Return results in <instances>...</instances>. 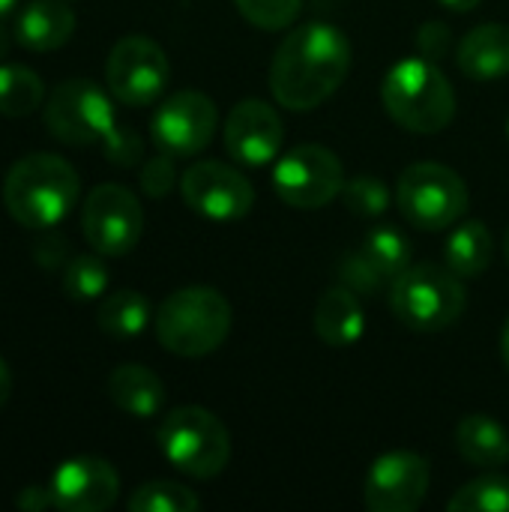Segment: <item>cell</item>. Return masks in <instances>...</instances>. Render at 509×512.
<instances>
[{"label":"cell","mask_w":509,"mask_h":512,"mask_svg":"<svg viewBox=\"0 0 509 512\" xmlns=\"http://www.w3.org/2000/svg\"><path fill=\"white\" fill-rule=\"evenodd\" d=\"M348 69V36L327 21H309L279 42L270 63V90L282 108L312 111L342 87Z\"/></svg>","instance_id":"6da1fadb"},{"label":"cell","mask_w":509,"mask_h":512,"mask_svg":"<svg viewBox=\"0 0 509 512\" xmlns=\"http://www.w3.org/2000/svg\"><path fill=\"white\" fill-rule=\"evenodd\" d=\"M81 195L78 171L54 153L21 156L3 180V204L9 216L33 231L54 228L69 216Z\"/></svg>","instance_id":"7a4b0ae2"},{"label":"cell","mask_w":509,"mask_h":512,"mask_svg":"<svg viewBox=\"0 0 509 512\" xmlns=\"http://www.w3.org/2000/svg\"><path fill=\"white\" fill-rule=\"evenodd\" d=\"M381 102L390 120L414 135L444 132L456 117V93L435 60L405 57L381 81Z\"/></svg>","instance_id":"3957f363"},{"label":"cell","mask_w":509,"mask_h":512,"mask_svg":"<svg viewBox=\"0 0 509 512\" xmlns=\"http://www.w3.org/2000/svg\"><path fill=\"white\" fill-rule=\"evenodd\" d=\"M231 303L207 285L168 294L156 312V339L177 357H207L225 345L231 333Z\"/></svg>","instance_id":"277c9868"},{"label":"cell","mask_w":509,"mask_h":512,"mask_svg":"<svg viewBox=\"0 0 509 512\" xmlns=\"http://www.w3.org/2000/svg\"><path fill=\"white\" fill-rule=\"evenodd\" d=\"M465 285L450 267L423 261L411 264L390 285L393 315L417 333H441L465 315Z\"/></svg>","instance_id":"5b68a950"},{"label":"cell","mask_w":509,"mask_h":512,"mask_svg":"<svg viewBox=\"0 0 509 512\" xmlns=\"http://www.w3.org/2000/svg\"><path fill=\"white\" fill-rule=\"evenodd\" d=\"M162 456L186 477L213 480L228 468L231 435L225 423L198 405H183L165 414L156 432Z\"/></svg>","instance_id":"8992f818"},{"label":"cell","mask_w":509,"mask_h":512,"mask_svg":"<svg viewBox=\"0 0 509 512\" xmlns=\"http://www.w3.org/2000/svg\"><path fill=\"white\" fill-rule=\"evenodd\" d=\"M396 204L420 231H444L468 210V183L441 162H414L399 174Z\"/></svg>","instance_id":"52a82bcc"},{"label":"cell","mask_w":509,"mask_h":512,"mask_svg":"<svg viewBox=\"0 0 509 512\" xmlns=\"http://www.w3.org/2000/svg\"><path fill=\"white\" fill-rule=\"evenodd\" d=\"M45 126L63 144H105L117 132V114L111 96L99 84L69 78L51 90L45 102Z\"/></svg>","instance_id":"ba28073f"},{"label":"cell","mask_w":509,"mask_h":512,"mask_svg":"<svg viewBox=\"0 0 509 512\" xmlns=\"http://www.w3.org/2000/svg\"><path fill=\"white\" fill-rule=\"evenodd\" d=\"M342 159L324 144H300L279 156L273 168L276 195L297 210H321L342 195Z\"/></svg>","instance_id":"9c48e42d"},{"label":"cell","mask_w":509,"mask_h":512,"mask_svg":"<svg viewBox=\"0 0 509 512\" xmlns=\"http://www.w3.org/2000/svg\"><path fill=\"white\" fill-rule=\"evenodd\" d=\"M168 78H171V66L162 45L141 33L117 39L105 60L108 93L129 108L153 105L165 93Z\"/></svg>","instance_id":"30bf717a"},{"label":"cell","mask_w":509,"mask_h":512,"mask_svg":"<svg viewBox=\"0 0 509 512\" xmlns=\"http://www.w3.org/2000/svg\"><path fill=\"white\" fill-rule=\"evenodd\" d=\"M81 231L93 252L105 258H123L144 234V207L126 186L102 183L84 201Z\"/></svg>","instance_id":"8fae6325"},{"label":"cell","mask_w":509,"mask_h":512,"mask_svg":"<svg viewBox=\"0 0 509 512\" xmlns=\"http://www.w3.org/2000/svg\"><path fill=\"white\" fill-rule=\"evenodd\" d=\"M219 129L216 102L201 90H177L156 108L150 120V138L171 156H195L210 147Z\"/></svg>","instance_id":"7c38bea8"},{"label":"cell","mask_w":509,"mask_h":512,"mask_svg":"<svg viewBox=\"0 0 509 512\" xmlns=\"http://www.w3.org/2000/svg\"><path fill=\"white\" fill-rule=\"evenodd\" d=\"M180 192L189 210L210 222H237L255 204V186L231 165L204 159L183 171Z\"/></svg>","instance_id":"4fadbf2b"},{"label":"cell","mask_w":509,"mask_h":512,"mask_svg":"<svg viewBox=\"0 0 509 512\" xmlns=\"http://www.w3.org/2000/svg\"><path fill=\"white\" fill-rule=\"evenodd\" d=\"M432 483L429 462L414 450L378 456L363 477V504L372 512H417Z\"/></svg>","instance_id":"5bb4252c"},{"label":"cell","mask_w":509,"mask_h":512,"mask_svg":"<svg viewBox=\"0 0 509 512\" xmlns=\"http://www.w3.org/2000/svg\"><path fill=\"white\" fill-rule=\"evenodd\" d=\"M411 267V240L393 228H372L357 249L339 261V279L357 294H381Z\"/></svg>","instance_id":"9a60e30c"},{"label":"cell","mask_w":509,"mask_h":512,"mask_svg":"<svg viewBox=\"0 0 509 512\" xmlns=\"http://www.w3.org/2000/svg\"><path fill=\"white\" fill-rule=\"evenodd\" d=\"M225 150L234 162L261 168L282 153L285 126L273 105L264 99H240L225 120Z\"/></svg>","instance_id":"2e32d148"},{"label":"cell","mask_w":509,"mask_h":512,"mask_svg":"<svg viewBox=\"0 0 509 512\" xmlns=\"http://www.w3.org/2000/svg\"><path fill=\"white\" fill-rule=\"evenodd\" d=\"M48 489L54 498V510L102 512L117 501L120 477L114 465L99 456H75L51 474Z\"/></svg>","instance_id":"e0dca14e"},{"label":"cell","mask_w":509,"mask_h":512,"mask_svg":"<svg viewBox=\"0 0 509 512\" xmlns=\"http://www.w3.org/2000/svg\"><path fill=\"white\" fill-rule=\"evenodd\" d=\"M312 327H315V336L330 348L357 345L360 336L366 333V312H363L360 294L342 282L327 288L315 303Z\"/></svg>","instance_id":"ac0fdd59"},{"label":"cell","mask_w":509,"mask_h":512,"mask_svg":"<svg viewBox=\"0 0 509 512\" xmlns=\"http://www.w3.org/2000/svg\"><path fill=\"white\" fill-rule=\"evenodd\" d=\"M75 33V12L66 0H30L18 15L12 36L27 51H57Z\"/></svg>","instance_id":"d6986e66"},{"label":"cell","mask_w":509,"mask_h":512,"mask_svg":"<svg viewBox=\"0 0 509 512\" xmlns=\"http://www.w3.org/2000/svg\"><path fill=\"white\" fill-rule=\"evenodd\" d=\"M456 63L471 81H498L509 75V24H480L459 39Z\"/></svg>","instance_id":"ffe728a7"},{"label":"cell","mask_w":509,"mask_h":512,"mask_svg":"<svg viewBox=\"0 0 509 512\" xmlns=\"http://www.w3.org/2000/svg\"><path fill=\"white\" fill-rule=\"evenodd\" d=\"M108 396L123 414H129L135 420H147L162 411L165 384L153 369H147L141 363H123L108 378Z\"/></svg>","instance_id":"44dd1931"},{"label":"cell","mask_w":509,"mask_h":512,"mask_svg":"<svg viewBox=\"0 0 509 512\" xmlns=\"http://www.w3.org/2000/svg\"><path fill=\"white\" fill-rule=\"evenodd\" d=\"M459 456L480 471H498L509 462V432L489 414H468L456 426Z\"/></svg>","instance_id":"7402d4cb"},{"label":"cell","mask_w":509,"mask_h":512,"mask_svg":"<svg viewBox=\"0 0 509 512\" xmlns=\"http://www.w3.org/2000/svg\"><path fill=\"white\" fill-rule=\"evenodd\" d=\"M492 231L486 228V222L480 219H471V222H462L450 240H447V267L462 276V279H477L489 270L492 264Z\"/></svg>","instance_id":"603a6c76"},{"label":"cell","mask_w":509,"mask_h":512,"mask_svg":"<svg viewBox=\"0 0 509 512\" xmlns=\"http://www.w3.org/2000/svg\"><path fill=\"white\" fill-rule=\"evenodd\" d=\"M150 300L141 291H114L108 294L99 309H96V324L102 333L114 336V339H132L138 333H144V327L150 324Z\"/></svg>","instance_id":"cb8c5ba5"},{"label":"cell","mask_w":509,"mask_h":512,"mask_svg":"<svg viewBox=\"0 0 509 512\" xmlns=\"http://www.w3.org/2000/svg\"><path fill=\"white\" fill-rule=\"evenodd\" d=\"M45 102V84L39 72L21 63H0V114L27 117Z\"/></svg>","instance_id":"d4e9b609"},{"label":"cell","mask_w":509,"mask_h":512,"mask_svg":"<svg viewBox=\"0 0 509 512\" xmlns=\"http://www.w3.org/2000/svg\"><path fill=\"white\" fill-rule=\"evenodd\" d=\"M105 255H75L63 267V291L75 303H90L105 297L108 291V267L102 261Z\"/></svg>","instance_id":"484cf974"},{"label":"cell","mask_w":509,"mask_h":512,"mask_svg":"<svg viewBox=\"0 0 509 512\" xmlns=\"http://www.w3.org/2000/svg\"><path fill=\"white\" fill-rule=\"evenodd\" d=\"M126 507L129 512H195L201 507V498L183 483L153 480V483L138 486L129 495Z\"/></svg>","instance_id":"4316f807"},{"label":"cell","mask_w":509,"mask_h":512,"mask_svg":"<svg viewBox=\"0 0 509 512\" xmlns=\"http://www.w3.org/2000/svg\"><path fill=\"white\" fill-rule=\"evenodd\" d=\"M450 512H509V477L501 474H483L471 483H465L450 501Z\"/></svg>","instance_id":"83f0119b"},{"label":"cell","mask_w":509,"mask_h":512,"mask_svg":"<svg viewBox=\"0 0 509 512\" xmlns=\"http://www.w3.org/2000/svg\"><path fill=\"white\" fill-rule=\"evenodd\" d=\"M342 201L345 207L360 216V219H378L390 210L393 195L387 189V183L375 174H357L351 180H345L342 186Z\"/></svg>","instance_id":"f1b7e54d"},{"label":"cell","mask_w":509,"mask_h":512,"mask_svg":"<svg viewBox=\"0 0 509 512\" xmlns=\"http://www.w3.org/2000/svg\"><path fill=\"white\" fill-rule=\"evenodd\" d=\"M237 12L261 30H285L300 15L303 0H234Z\"/></svg>","instance_id":"f546056e"},{"label":"cell","mask_w":509,"mask_h":512,"mask_svg":"<svg viewBox=\"0 0 509 512\" xmlns=\"http://www.w3.org/2000/svg\"><path fill=\"white\" fill-rule=\"evenodd\" d=\"M177 183V171H174V156L159 150L156 156H150L141 168V189L150 198H165Z\"/></svg>","instance_id":"4dcf8cb0"},{"label":"cell","mask_w":509,"mask_h":512,"mask_svg":"<svg viewBox=\"0 0 509 512\" xmlns=\"http://www.w3.org/2000/svg\"><path fill=\"white\" fill-rule=\"evenodd\" d=\"M450 48H453V30L444 21H426L417 30V51H420V57L441 63L450 54Z\"/></svg>","instance_id":"1f68e13d"},{"label":"cell","mask_w":509,"mask_h":512,"mask_svg":"<svg viewBox=\"0 0 509 512\" xmlns=\"http://www.w3.org/2000/svg\"><path fill=\"white\" fill-rule=\"evenodd\" d=\"M105 156L117 165H132L141 156V138L132 135L126 126H117V132L105 141Z\"/></svg>","instance_id":"d6a6232c"},{"label":"cell","mask_w":509,"mask_h":512,"mask_svg":"<svg viewBox=\"0 0 509 512\" xmlns=\"http://www.w3.org/2000/svg\"><path fill=\"white\" fill-rule=\"evenodd\" d=\"M15 504L27 512H42L54 507V498H51V489L48 486H27V489H21V495L15 498Z\"/></svg>","instance_id":"836d02e7"},{"label":"cell","mask_w":509,"mask_h":512,"mask_svg":"<svg viewBox=\"0 0 509 512\" xmlns=\"http://www.w3.org/2000/svg\"><path fill=\"white\" fill-rule=\"evenodd\" d=\"M66 240H60V237H48V240H42V243H36V261H42L48 270H57V267H63V261H66Z\"/></svg>","instance_id":"e575fe53"},{"label":"cell","mask_w":509,"mask_h":512,"mask_svg":"<svg viewBox=\"0 0 509 512\" xmlns=\"http://www.w3.org/2000/svg\"><path fill=\"white\" fill-rule=\"evenodd\" d=\"M9 396H12V372H9L6 360L0 357V408L9 402Z\"/></svg>","instance_id":"d590c367"},{"label":"cell","mask_w":509,"mask_h":512,"mask_svg":"<svg viewBox=\"0 0 509 512\" xmlns=\"http://www.w3.org/2000/svg\"><path fill=\"white\" fill-rule=\"evenodd\" d=\"M444 9H450V12H459V15H465V12H471V9H477L483 0H438Z\"/></svg>","instance_id":"8d00e7d4"},{"label":"cell","mask_w":509,"mask_h":512,"mask_svg":"<svg viewBox=\"0 0 509 512\" xmlns=\"http://www.w3.org/2000/svg\"><path fill=\"white\" fill-rule=\"evenodd\" d=\"M501 363L509 372V315L507 321H504V327H501Z\"/></svg>","instance_id":"74e56055"},{"label":"cell","mask_w":509,"mask_h":512,"mask_svg":"<svg viewBox=\"0 0 509 512\" xmlns=\"http://www.w3.org/2000/svg\"><path fill=\"white\" fill-rule=\"evenodd\" d=\"M9 45H12V36H9V30H6V24L0 21V60L6 57V51H9Z\"/></svg>","instance_id":"f35d334b"},{"label":"cell","mask_w":509,"mask_h":512,"mask_svg":"<svg viewBox=\"0 0 509 512\" xmlns=\"http://www.w3.org/2000/svg\"><path fill=\"white\" fill-rule=\"evenodd\" d=\"M15 3H18V0H0V18L9 15V12L15 9Z\"/></svg>","instance_id":"ab89813d"},{"label":"cell","mask_w":509,"mask_h":512,"mask_svg":"<svg viewBox=\"0 0 509 512\" xmlns=\"http://www.w3.org/2000/svg\"><path fill=\"white\" fill-rule=\"evenodd\" d=\"M504 258H507V264H509V228H507V234H504Z\"/></svg>","instance_id":"60d3db41"},{"label":"cell","mask_w":509,"mask_h":512,"mask_svg":"<svg viewBox=\"0 0 509 512\" xmlns=\"http://www.w3.org/2000/svg\"><path fill=\"white\" fill-rule=\"evenodd\" d=\"M507 135H509V123H507Z\"/></svg>","instance_id":"b9f144b4"}]
</instances>
